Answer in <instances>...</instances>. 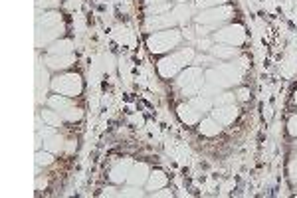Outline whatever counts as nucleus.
Wrapping results in <instances>:
<instances>
[{"instance_id": "f257e3e1", "label": "nucleus", "mask_w": 297, "mask_h": 198, "mask_svg": "<svg viewBox=\"0 0 297 198\" xmlns=\"http://www.w3.org/2000/svg\"><path fill=\"white\" fill-rule=\"evenodd\" d=\"M204 77H206V83L216 85L218 90H228V87H232V85L242 81L244 72L236 63H218V65L210 68L204 74Z\"/></svg>"}, {"instance_id": "f03ea898", "label": "nucleus", "mask_w": 297, "mask_h": 198, "mask_svg": "<svg viewBox=\"0 0 297 198\" xmlns=\"http://www.w3.org/2000/svg\"><path fill=\"white\" fill-rule=\"evenodd\" d=\"M204 83H206L204 72H202L200 68H196V65L184 68V70L177 76V81H175L178 92L182 93V95H186L188 99L194 97V95H198L200 90L204 87Z\"/></svg>"}, {"instance_id": "7ed1b4c3", "label": "nucleus", "mask_w": 297, "mask_h": 198, "mask_svg": "<svg viewBox=\"0 0 297 198\" xmlns=\"http://www.w3.org/2000/svg\"><path fill=\"white\" fill-rule=\"evenodd\" d=\"M194 60V50L193 48H182V50H178V52H173L171 56H166L163 60L157 63V70H159V74L163 77H175L178 76L184 68H186V63H190Z\"/></svg>"}, {"instance_id": "20e7f679", "label": "nucleus", "mask_w": 297, "mask_h": 198, "mask_svg": "<svg viewBox=\"0 0 297 198\" xmlns=\"http://www.w3.org/2000/svg\"><path fill=\"white\" fill-rule=\"evenodd\" d=\"M182 42V34L175 28H168V30H161L151 34L147 38V46L153 54H164V52H171L178 48V44Z\"/></svg>"}, {"instance_id": "39448f33", "label": "nucleus", "mask_w": 297, "mask_h": 198, "mask_svg": "<svg viewBox=\"0 0 297 198\" xmlns=\"http://www.w3.org/2000/svg\"><path fill=\"white\" fill-rule=\"evenodd\" d=\"M234 16V8L232 6H216V8H206L200 10V14L196 16V24H204V26H212L218 28L220 24L228 22Z\"/></svg>"}, {"instance_id": "423d86ee", "label": "nucleus", "mask_w": 297, "mask_h": 198, "mask_svg": "<svg viewBox=\"0 0 297 198\" xmlns=\"http://www.w3.org/2000/svg\"><path fill=\"white\" fill-rule=\"evenodd\" d=\"M50 87L59 95H66V97H75L79 95L83 90V83H81V77L75 76V74H63L52 79Z\"/></svg>"}, {"instance_id": "0eeeda50", "label": "nucleus", "mask_w": 297, "mask_h": 198, "mask_svg": "<svg viewBox=\"0 0 297 198\" xmlns=\"http://www.w3.org/2000/svg\"><path fill=\"white\" fill-rule=\"evenodd\" d=\"M212 38L216 44H228V46L238 48L246 42V30L240 24H230V26H224V28L214 32Z\"/></svg>"}, {"instance_id": "6e6552de", "label": "nucleus", "mask_w": 297, "mask_h": 198, "mask_svg": "<svg viewBox=\"0 0 297 198\" xmlns=\"http://www.w3.org/2000/svg\"><path fill=\"white\" fill-rule=\"evenodd\" d=\"M178 22L177 18L173 16V12H166V14H159V16H147L145 20V30L155 34V32L161 30H168V28H175Z\"/></svg>"}, {"instance_id": "1a4fd4ad", "label": "nucleus", "mask_w": 297, "mask_h": 198, "mask_svg": "<svg viewBox=\"0 0 297 198\" xmlns=\"http://www.w3.org/2000/svg\"><path fill=\"white\" fill-rule=\"evenodd\" d=\"M63 24L59 26H54V28H36V46L42 48V46H50L52 42H56L59 36L63 34Z\"/></svg>"}, {"instance_id": "9d476101", "label": "nucleus", "mask_w": 297, "mask_h": 198, "mask_svg": "<svg viewBox=\"0 0 297 198\" xmlns=\"http://www.w3.org/2000/svg\"><path fill=\"white\" fill-rule=\"evenodd\" d=\"M148 174H151V168L147 163H133V167L129 170V177H127V183L133 184V186H143V184H147Z\"/></svg>"}, {"instance_id": "9b49d317", "label": "nucleus", "mask_w": 297, "mask_h": 198, "mask_svg": "<svg viewBox=\"0 0 297 198\" xmlns=\"http://www.w3.org/2000/svg\"><path fill=\"white\" fill-rule=\"evenodd\" d=\"M133 167V161L131 159H123V161H119L115 163L111 170H109V179H111V183L113 184H123L127 181V177H129V170Z\"/></svg>"}, {"instance_id": "f8f14e48", "label": "nucleus", "mask_w": 297, "mask_h": 198, "mask_svg": "<svg viewBox=\"0 0 297 198\" xmlns=\"http://www.w3.org/2000/svg\"><path fill=\"white\" fill-rule=\"evenodd\" d=\"M212 115L210 117H214L216 121L220 123V125H230V123L236 121L238 113H240V109H238L234 103L232 105H220V107H214V111H210Z\"/></svg>"}, {"instance_id": "ddd939ff", "label": "nucleus", "mask_w": 297, "mask_h": 198, "mask_svg": "<svg viewBox=\"0 0 297 198\" xmlns=\"http://www.w3.org/2000/svg\"><path fill=\"white\" fill-rule=\"evenodd\" d=\"M177 115L184 125H198L200 119H202V113H200L198 109H194V107L190 105V101L180 103V105L177 107Z\"/></svg>"}, {"instance_id": "4468645a", "label": "nucleus", "mask_w": 297, "mask_h": 198, "mask_svg": "<svg viewBox=\"0 0 297 198\" xmlns=\"http://www.w3.org/2000/svg\"><path fill=\"white\" fill-rule=\"evenodd\" d=\"M44 61L50 70L59 72V70H66V68H70L72 63H75V56L74 54H63V56H52V54H48Z\"/></svg>"}, {"instance_id": "2eb2a0df", "label": "nucleus", "mask_w": 297, "mask_h": 198, "mask_svg": "<svg viewBox=\"0 0 297 198\" xmlns=\"http://www.w3.org/2000/svg\"><path fill=\"white\" fill-rule=\"evenodd\" d=\"M59 24H63V22H61V14L58 10H44V14L40 12L36 20V28H54Z\"/></svg>"}, {"instance_id": "dca6fc26", "label": "nucleus", "mask_w": 297, "mask_h": 198, "mask_svg": "<svg viewBox=\"0 0 297 198\" xmlns=\"http://www.w3.org/2000/svg\"><path fill=\"white\" fill-rule=\"evenodd\" d=\"M198 131H200V135H204V137H216V135H220V131H222V125L216 121L214 117H206V119H200V123H198Z\"/></svg>"}, {"instance_id": "f3484780", "label": "nucleus", "mask_w": 297, "mask_h": 198, "mask_svg": "<svg viewBox=\"0 0 297 198\" xmlns=\"http://www.w3.org/2000/svg\"><path fill=\"white\" fill-rule=\"evenodd\" d=\"M166 183H168V177L164 174L163 170H151L148 181H147V190L155 192V190H159V188H164Z\"/></svg>"}, {"instance_id": "a211bd4d", "label": "nucleus", "mask_w": 297, "mask_h": 198, "mask_svg": "<svg viewBox=\"0 0 297 198\" xmlns=\"http://www.w3.org/2000/svg\"><path fill=\"white\" fill-rule=\"evenodd\" d=\"M212 50V56L216 60H234L238 56V48L236 46H228V44H216Z\"/></svg>"}, {"instance_id": "6ab92c4d", "label": "nucleus", "mask_w": 297, "mask_h": 198, "mask_svg": "<svg viewBox=\"0 0 297 198\" xmlns=\"http://www.w3.org/2000/svg\"><path fill=\"white\" fill-rule=\"evenodd\" d=\"M72 50H74V44L70 40H56V42H52L48 46V54H52V56H63V54H72Z\"/></svg>"}, {"instance_id": "aec40b11", "label": "nucleus", "mask_w": 297, "mask_h": 198, "mask_svg": "<svg viewBox=\"0 0 297 198\" xmlns=\"http://www.w3.org/2000/svg\"><path fill=\"white\" fill-rule=\"evenodd\" d=\"M190 101V105L194 107V109H198L200 113H206V111H210L212 107H214V101H212V97H206V95H194V97H190L188 99Z\"/></svg>"}, {"instance_id": "412c9836", "label": "nucleus", "mask_w": 297, "mask_h": 198, "mask_svg": "<svg viewBox=\"0 0 297 198\" xmlns=\"http://www.w3.org/2000/svg\"><path fill=\"white\" fill-rule=\"evenodd\" d=\"M63 139L59 137L58 133H54V135H50V137L44 139V149L50 152H54V155H58V152L63 151Z\"/></svg>"}, {"instance_id": "4be33fe9", "label": "nucleus", "mask_w": 297, "mask_h": 198, "mask_svg": "<svg viewBox=\"0 0 297 198\" xmlns=\"http://www.w3.org/2000/svg\"><path fill=\"white\" fill-rule=\"evenodd\" d=\"M48 105L52 107V109H56L58 113H61V111H66L68 107H72L74 103H72V99L70 97H66V95H52L50 99H48Z\"/></svg>"}, {"instance_id": "5701e85b", "label": "nucleus", "mask_w": 297, "mask_h": 198, "mask_svg": "<svg viewBox=\"0 0 297 198\" xmlns=\"http://www.w3.org/2000/svg\"><path fill=\"white\" fill-rule=\"evenodd\" d=\"M171 10H173V4H171V0H168V2L147 4V8H145V14H147V16H159V14H166V12H171Z\"/></svg>"}, {"instance_id": "b1692460", "label": "nucleus", "mask_w": 297, "mask_h": 198, "mask_svg": "<svg viewBox=\"0 0 297 198\" xmlns=\"http://www.w3.org/2000/svg\"><path fill=\"white\" fill-rule=\"evenodd\" d=\"M40 115H42V119H44L46 125H50V127H59L61 121H63V117L59 115L56 109H52V107H50V109H44Z\"/></svg>"}, {"instance_id": "393cba45", "label": "nucleus", "mask_w": 297, "mask_h": 198, "mask_svg": "<svg viewBox=\"0 0 297 198\" xmlns=\"http://www.w3.org/2000/svg\"><path fill=\"white\" fill-rule=\"evenodd\" d=\"M171 12H173L175 18H177L178 24H186V22L190 20V12H193V10H190V6H186V4H178V6H175Z\"/></svg>"}, {"instance_id": "a878e982", "label": "nucleus", "mask_w": 297, "mask_h": 198, "mask_svg": "<svg viewBox=\"0 0 297 198\" xmlns=\"http://www.w3.org/2000/svg\"><path fill=\"white\" fill-rule=\"evenodd\" d=\"M236 95L230 92H220L212 101H214V107H220V105H232V103H236Z\"/></svg>"}, {"instance_id": "bb28decb", "label": "nucleus", "mask_w": 297, "mask_h": 198, "mask_svg": "<svg viewBox=\"0 0 297 198\" xmlns=\"http://www.w3.org/2000/svg\"><path fill=\"white\" fill-rule=\"evenodd\" d=\"M59 115L63 117V121H72V123H74V121H79V119L83 117V111H81L79 107L72 105V107H68L66 111H61Z\"/></svg>"}, {"instance_id": "cd10ccee", "label": "nucleus", "mask_w": 297, "mask_h": 198, "mask_svg": "<svg viewBox=\"0 0 297 198\" xmlns=\"http://www.w3.org/2000/svg\"><path fill=\"white\" fill-rule=\"evenodd\" d=\"M34 161H36V167H48V165L54 163V152L46 151V149L44 151H36Z\"/></svg>"}, {"instance_id": "c85d7f7f", "label": "nucleus", "mask_w": 297, "mask_h": 198, "mask_svg": "<svg viewBox=\"0 0 297 198\" xmlns=\"http://www.w3.org/2000/svg\"><path fill=\"white\" fill-rule=\"evenodd\" d=\"M228 0H196V8L200 10H206V8H216V6H224Z\"/></svg>"}, {"instance_id": "c756f323", "label": "nucleus", "mask_w": 297, "mask_h": 198, "mask_svg": "<svg viewBox=\"0 0 297 198\" xmlns=\"http://www.w3.org/2000/svg\"><path fill=\"white\" fill-rule=\"evenodd\" d=\"M59 4V0H36V8L38 10H48V8H52V10H56V6Z\"/></svg>"}, {"instance_id": "7c9ffc66", "label": "nucleus", "mask_w": 297, "mask_h": 198, "mask_svg": "<svg viewBox=\"0 0 297 198\" xmlns=\"http://www.w3.org/2000/svg\"><path fill=\"white\" fill-rule=\"evenodd\" d=\"M121 196H145V192L143 190H139V186H127V188H123L121 190Z\"/></svg>"}, {"instance_id": "2f4dec72", "label": "nucleus", "mask_w": 297, "mask_h": 198, "mask_svg": "<svg viewBox=\"0 0 297 198\" xmlns=\"http://www.w3.org/2000/svg\"><path fill=\"white\" fill-rule=\"evenodd\" d=\"M287 133H289L291 137L297 139V115H293V117L287 121Z\"/></svg>"}, {"instance_id": "473e14b6", "label": "nucleus", "mask_w": 297, "mask_h": 198, "mask_svg": "<svg viewBox=\"0 0 297 198\" xmlns=\"http://www.w3.org/2000/svg\"><path fill=\"white\" fill-rule=\"evenodd\" d=\"M289 174H291L293 179H297V157H293V161L289 163Z\"/></svg>"}, {"instance_id": "72a5a7b5", "label": "nucleus", "mask_w": 297, "mask_h": 198, "mask_svg": "<svg viewBox=\"0 0 297 198\" xmlns=\"http://www.w3.org/2000/svg\"><path fill=\"white\" fill-rule=\"evenodd\" d=\"M194 63H200V61H202V63H212V58H206V56H198V58H196V56H194Z\"/></svg>"}, {"instance_id": "f704fd0d", "label": "nucleus", "mask_w": 297, "mask_h": 198, "mask_svg": "<svg viewBox=\"0 0 297 198\" xmlns=\"http://www.w3.org/2000/svg\"><path fill=\"white\" fill-rule=\"evenodd\" d=\"M236 97H238V99H240V101H246V99L250 97V92H248V90H240Z\"/></svg>"}, {"instance_id": "c9c22d12", "label": "nucleus", "mask_w": 297, "mask_h": 198, "mask_svg": "<svg viewBox=\"0 0 297 198\" xmlns=\"http://www.w3.org/2000/svg\"><path fill=\"white\" fill-rule=\"evenodd\" d=\"M153 196H173V192H171V190H161V188H159V190L153 192Z\"/></svg>"}, {"instance_id": "e433bc0d", "label": "nucleus", "mask_w": 297, "mask_h": 198, "mask_svg": "<svg viewBox=\"0 0 297 198\" xmlns=\"http://www.w3.org/2000/svg\"><path fill=\"white\" fill-rule=\"evenodd\" d=\"M103 196H121L119 192H115V188H107L103 192Z\"/></svg>"}, {"instance_id": "4c0bfd02", "label": "nucleus", "mask_w": 297, "mask_h": 198, "mask_svg": "<svg viewBox=\"0 0 297 198\" xmlns=\"http://www.w3.org/2000/svg\"><path fill=\"white\" fill-rule=\"evenodd\" d=\"M198 46H200V50H208L210 42H208V40H200V42H198Z\"/></svg>"}, {"instance_id": "58836bf2", "label": "nucleus", "mask_w": 297, "mask_h": 198, "mask_svg": "<svg viewBox=\"0 0 297 198\" xmlns=\"http://www.w3.org/2000/svg\"><path fill=\"white\" fill-rule=\"evenodd\" d=\"M147 4H157V2H168V0H145Z\"/></svg>"}, {"instance_id": "ea45409f", "label": "nucleus", "mask_w": 297, "mask_h": 198, "mask_svg": "<svg viewBox=\"0 0 297 198\" xmlns=\"http://www.w3.org/2000/svg\"><path fill=\"white\" fill-rule=\"evenodd\" d=\"M293 101L297 103V92H295V95H293Z\"/></svg>"}, {"instance_id": "a19ab883", "label": "nucleus", "mask_w": 297, "mask_h": 198, "mask_svg": "<svg viewBox=\"0 0 297 198\" xmlns=\"http://www.w3.org/2000/svg\"><path fill=\"white\" fill-rule=\"evenodd\" d=\"M295 157H297V155H295Z\"/></svg>"}]
</instances>
